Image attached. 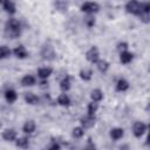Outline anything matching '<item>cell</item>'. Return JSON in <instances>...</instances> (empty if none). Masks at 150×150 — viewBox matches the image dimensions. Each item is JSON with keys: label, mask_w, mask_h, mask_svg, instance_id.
<instances>
[{"label": "cell", "mask_w": 150, "mask_h": 150, "mask_svg": "<svg viewBox=\"0 0 150 150\" xmlns=\"http://www.w3.org/2000/svg\"><path fill=\"white\" fill-rule=\"evenodd\" d=\"M5 35L8 39H16L21 35V26L18 19L11 18L6 21L5 25Z\"/></svg>", "instance_id": "cell-1"}, {"label": "cell", "mask_w": 150, "mask_h": 150, "mask_svg": "<svg viewBox=\"0 0 150 150\" xmlns=\"http://www.w3.org/2000/svg\"><path fill=\"white\" fill-rule=\"evenodd\" d=\"M81 11L87 14H95L100 11V5L94 1H86L81 5Z\"/></svg>", "instance_id": "cell-2"}, {"label": "cell", "mask_w": 150, "mask_h": 150, "mask_svg": "<svg viewBox=\"0 0 150 150\" xmlns=\"http://www.w3.org/2000/svg\"><path fill=\"white\" fill-rule=\"evenodd\" d=\"M125 11L129 14L138 15L141 11V2H138V0H129L125 4Z\"/></svg>", "instance_id": "cell-3"}, {"label": "cell", "mask_w": 150, "mask_h": 150, "mask_svg": "<svg viewBox=\"0 0 150 150\" xmlns=\"http://www.w3.org/2000/svg\"><path fill=\"white\" fill-rule=\"evenodd\" d=\"M86 59L88 62L90 63H96L98 60H100V52H98V48L96 46H93L91 48H89L86 53Z\"/></svg>", "instance_id": "cell-4"}, {"label": "cell", "mask_w": 150, "mask_h": 150, "mask_svg": "<svg viewBox=\"0 0 150 150\" xmlns=\"http://www.w3.org/2000/svg\"><path fill=\"white\" fill-rule=\"evenodd\" d=\"M146 129H148V127H146L143 122H141V121H136V122L132 124V134H134V136L137 137V138L142 137V136L144 135V132L146 131Z\"/></svg>", "instance_id": "cell-5"}, {"label": "cell", "mask_w": 150, "mask_h": 150, "mask_svg": "<svg viewBox=\"0 0 150 150\" xmlns=\"http://www.w3.org/2000/svg\"><path fill=\"white\" fill-rule=\"evenodd\" d=\"M96 123V118H95V115H89L87 114L86 116H82L80 118V124L81 127H83L84 129H90L95 125Z\"/></svg>", "instance_id": "cell-6"}, {"label": "cell", "mask_w": 150, "mask_h": 150, "mask_svg": "<svg viewBox=\"0 0 150 150\" xmlns=\"http://www.w3.org/2000/svg\"><path fill=\"white\" fill-rule=\"evenodd\" d=\"M41 55H42V59H43V60H48V61L54 60V59H55L54 48H53L50 45L43 46V48H42V50H41Z\"/></svg>", "instance_id": "cell-7"}, {"label": "cell", "mask_w": 150, "mask_h": 150, "mask_svg": "<svg viewBox=\"0 0 150 150\" xmlns=\"http://www.w3.org/2000/svg\"><path fill=\"white\" fill-rule=\"evenodd\" d=\"M16 136H18L16 135V131L14 129H12V128L5 129L2 131V138L5 141H7V142H14V141H16V138H18Z\"/></svg>", "instance_id": "cell-8"}, {"label": "cell", "mask_w": 150, "mask_h": 150, "mask_svg": "<svg viewBox=\"0 0 150 150\" xmlns=\"http://www.w3.org/2000/svg\"><path fill=\"white\" fill-rule=\"evenodd\" d=\"M13 54H14L15 57H18V59H20V60L26 59V57L28 56V52H27V49L25 48V46H22V45L16 46V47L13 49Z\"/></svg>", "instance_id": "cell-9"}, {"label": "cell", "mask_w": 150, "mask_h": 150, "mask_svg": "<svg viewBox=\"0 0 150 150\" xmlns=\"http://www.w3.org/2000/svg\"><path fill=\"white\" fill-rule=\"evenodd\" d=\"M35 129H36V123L34 120H27L22 125V131L25 134H28V135L33 134L35 131Z\"/></svg>", "instance_id": "cell-10"}, {"label": "cell", "mask_w": 150, "mask_h": 150, "mask_svg": "<svg viewBox=\"0 0 150 150\" xmlns=\"http://www.w3.org/2000/svg\"><path fill=\"white\" fill-rule=\"evenodd\" d=\"M1 4H2V8L5 9L6 13L8 14H14L16 12V7H15V4L12 1V0H1Z\"/></svg>", "instance_id": "cell-11"}, {"label": "cell", "mask_w": 150, "mask_h": 150, "mask_svg": "<svg viewBox=\"0 0 150 150\" xmlns=\"http://www.w3.org/2000/svg\"><path fill=\"white\" fill-rule=\"evenodd\" d=\"M109 136L112 141H120L124 136V130L122 128H112L109 132Z\"/></svg>", "instance_id": "cell-12"}, {"label": "cell", "mask_w": 150, "mask_h": 150, "mask_svg": "<svg viewBox=\"0 0 150 150\" xmlns=\"http://www.w3.org/2000/svg\"><path fill=\"white\" fill-rule=\"evenodd\" d=\"M52 74H53V68L50 67H42L38 69V76L41 80H47Z\"/></svg>", "instance_id": "cell-13"}, {"label": "cell", "mask_w": 150, "mask_h": 150, "mask_svg": "<svg viewBox=\"0 0 150 150\" xmlns=\"http://www.w3.org/2000/svg\"><path fill=\"white\" fill-rule=\"evenodd\" d=\"M132 59H134V54L130 53L129 50H125V52L120 53V61H121V63H123V64L130 63V62L132 61Z\"/></svg>", "instance_id": "cell-14"}, {"label": "cell", "mask_w": 150, "mask_h": 150, "mask_svg": "<svg viewBox=\"0 0 150 150\" xmlns=\"http://www.w3.org/2000/svg\"><path fill=\"white\" fill-rule=\"evenodd\" d=\"M71 87V81H70V76L69 75H66L61 81H60V89L63 91V93H67Z\"/></svg>", "instance_id": "cell-15"}, {"label": "cell", "mask_w": 150, "mask_h": 150, "mask_svg": "<svg viewBox=\"0 0 150 150\" xmlns=\"http://www.w3.org/2000/svg\"><path fill=\"white\" fill-rule=\"evenodd\" d=\"M36 83V79L33 75H25L21 79V86L22 87H33Z\"/></svg>", "instance_id": "cell-16"}, {"label": "cell", "mask_w": 150, "mask_h": 150, "mask_svg": "<svg viewBox=\"0 0 150 150\" xmlns=\"http://www.w3.org/2000/svg\"><path fill=\"white\" fill-rule=\"evenodd\" d=\"M96 68L101 71V73H107L108 70H109V67H110V64H109V62L107 61V60H104V59H100L96 63Z\"/></svg>", "instance_id": "cell-17"}, {"label": "cell", "mask_w": 150, "mask_h": 150, "mask_svg": "<svg viewBox=\"0 0 150 150\" xmlns=\"http://www.w3.org/2000/svg\"><path fill=\"white\" fill-rule=\"evenodd\" d=\"M23 98H25V102L27 104H30V105H34V104L39 103V97L34 93H26Z\"/></svg>", "instance_id": "cell-18"}, {"label": "cell", "mask_w": 150, "mask_h": 150, "mask_svg": "<svg viewBox=\"0 0 150 150\" xmlns=\"http://www.w3.org/2000/svg\"><path fill=\"white\" fill-rule=\"evenodd\" d=\"M5 98L8 103H14L18 100V94L14 89H7L5 91Z\"/></svg>", "instance_id": "cell-19"}, {"label": "cell", "mask_w": 150, "mask_h": 150, "mask_svg": "<svg viewBox=\"0 0 150 150\" xmlns=\"http://www.w3.org/2000/svg\"><path fill=\"white\" fill-rule=\"evenodd\" d=\"M128 89H129V82L125 79H120L116 82V91L123 93V91H125Z\"/></svg>", "instance_id": "cell-20"}, {"label": "cell", "mask_w": 150, "mask_h": 150, "mask_svg": "<svg viewBox=\"0 0 150 150\" xmlns=\"http://www.w3.org/2000/svg\"><path fill=\"white\" fill-rule=\"evenodd\" d=\"M90 98L91 101H95V102H101L103 100V91L98 88L96 89H93L90 91Z\"/></svg>", "instance_id": "cell-21"}, {"label": "cell", "mask_w": 150, "mask_h": 150, "mask_svg": "<svg viewBox=\"0 0 150 150\" xmlns=\"http://www.w3.org/2000/svg\"><path fill=\"white\" fill-rule=\"evenodd\" d=\"M57 104L59 105H62V107H68L70 104V97L66 93L60 94L57 96Z\"/></svg>", "instance_id": "cell-22"}, {"label": "cell", "mask_w": 150, "mask_h": 150, "mask_svg": "<svg viewBox=\"0 0 150 150\" xmlns=\"http://www.w3.org/2000/svg\"><path fill=\"white\" fill-rule=\"evenodd\" d=\"M80 79L83 80V81H90L91 80V76H93V70L89 69V68H84V69H81L80 70Z\"/></svg>", "instance_id": "cell-23"}, {"label": "cell", "mask_w": 150, "mask_h": 150, "mask_svg": "<svg viewBox=\"0 0 150 150\" xmlns=\"http://www.w3.org/2000/svg\"><path fill=\"white\" fill-rule=\"evenodd\" d=\"M15 145L21 149H27L29 146V139L28 137H19L15 141Z\"/></svg>", "instance_id": "cell-24"}, {"label": "cell", "mask_w": 150, "mask_h": 150, "mask_svg": "<svg viewBox=\"0 0 150 150\" xmlns=\"http://www.w3.org/2000/svg\"><path fill=\"white\" fill-rule=\"evenodd\" d=\"M12 53H13V52H12V50L9 49V47H7L6 45H2V46L0 47V57H1L2 60L8 59Z\"/></svg>", "instance_id": "cell-25"}, {"label": "cell", "mask_w": 150, "mask_h": 150, "mask_svg": "<svg viewBox=\"0 0 150 150\" xmlns=\"http://www.w3.org/2000/svg\"><path fill=\"white\" fill-rule=\"evenodd\" d=\"M71 136L74 138H76V139L82 138L84 136V128L83 127H75L73 129V131H71Z\"/></svg>", "instance_id": "cell-26"}, {"label": "cell", "mask_w": 150, "mask_h": 150, "mask_svg": "<svg viewBox=\"0 0 150 150\" xmlns=\"http://www.w3.org/2000/svg\"><path fill=\"white\" fill-rule=\"evenodd\" d=\"M98 109V102H95V101H91L90 103H88L87 105V114L89 115H95L96 111Z\"/></svg>", "instance_id": "cell-27"}, {"label": "cell", "mask_w": 150, "mask_h": 150, "mask_svg": "<svg viewBox=\"0 0 150 150\" xmlns=\"http://www.w3.org/2000/svg\"><path fill=\"white\" fill-rule=\"evenodd\" d=\"M137 16H138L139 20H141L142 22H144V23H149V22H150V13H148V12H141Z\"/></svg>", "instance_id": "cell-28"}, {"label": "cell", "mask_w": 150, "mask_h": 150, "mask_svg": "<svg viewBox=\"0 0 150 150\" xmlns=\"http://www.w3.org/2000/svg\"><path fill=\"white\" fill-rule=\"evenodd\" d=\"M128 48H129V45H128V42H125V41H121V42H118V43L116 45V49H117L120 53L128 50Z\"/></svg>", "instance_id": "cell-29"}, {"label": "cell", "mask_w": 150, "mask_h": 150, "mask_svg": "<svg viewBox=\"0 0 150 150\" xmlns=\"http://www.w3.org/2000/svg\"><path fill=\"white\" fill-rule=\"evenodd\" d=\"M94 14H88V16L84 19V22H86V25L88 26V27H93L94 25H95V18L93 16Z\"/></svg>", "instance_id": "cell-30"}, {"label": "cell", "mask_w": 150, "mask_h": 150, "mask_svg": "<svg viewBox=\"0 0 150 150\" xmlns=\"http://www.w3.org/2000/svg\"><path fill=\"white\" fill-rule=\"evenodd\" d=\"M55 6L57 9H61V11H67V4H64L63 1L61 0H56L55 1Z\"/></svg>", "instance_id": "cell-31"}, {"label": "cell", "mask_w": 150, "mask_h": 150, "mask_svg": "<svg viewBox=\"0 0 150 150\" xmlns=\"http://www.w3.org/2000/svg\"><path fill=\"white\" fill-rule=\"evenodd\" d=\"M141 12H148V13H150V2H142L141 4V11H139V13Z\"/></svg>", "instance_id": "cell-32"}, {"label": "cell", "mask_w": 150, "mask_h": 150, "mask_svg": "<svg viewBox=\"0 0 150 150\" xmlns=\"http://www.w3.org/2000/svg\"><path fill=\"white\" fill-rule=\"evenodd\" d=\"M48 149H50V150H59V149H61V145L59 143H56V142H53L52 145L48 146Z\"/></svg>", "instance_id": "cell-33"}, {"label": "cell", "mask_w": 150, "mask_h": 150, "mask_svg": "<svg viewBox=\"0 0 150 150\" xmlns=\"http://www.w3.org/2000/svg\"><path fill=\"white\" fill-rule=\"evenodd\" d=\"M40 86H41L42 88H46V87H48V81H47V80H41V82H40Z\"/></svg>", "instance_id": "cell-34"}, {"label": "cell", "mask_w": 150, "mask_h": 150, "mask_svg": "<svg viewBox=\"0 0 150 150\" xmlns=\"http://www.w3.org/2000/svg\"><path fill=\"white\" fill-rule=\"evenodd\" d=\"M148 129H149V134H148V137H146V144L150 145V124L148 125Z\"/></svg>", "instance_id": "cell-35"}]
</instances>
